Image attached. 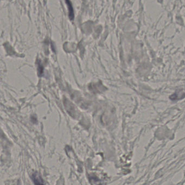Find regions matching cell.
<instances>
[{"label": "cell", "instance_id": "cell-1", "mask_svg": "<svg viewBox=\"0 0 185 185\" xmlns=\"http://www.w3.org/2000/svg\"><path fill=\"white\" fill-rule=\"evenodd\" d=\"M31 178L35 185H45L42 177L39 173H34L32 175Z\"/></svg>", "mask_w": 185, "mask_h": 185}, {"label": "cell", "instance_id": "cell-3", "mask_svg": "<svg viewBox=\"0 0 185 185\" xmlns=\"http://www.w3.org/2000/svg\"><path fill=\"white\" fill-rule=\"evenodd\" d=\"M66 2L67 3L68 7V11H69V17L72 20L74 18V12H73V9L72 7L71 3L70 1H66Z\"/></svg>", "mask_w": 185, "mask_h": 185}, {"label": "cell", "instance_id": "cell-2", "mask_svg": "<svg viewBox=\"0 0 185 185\" xmlns=\"http://www.w3.org/2000/svg\"><path fill=\"white\" fill-rule=\"evenodd\" d=\"M185 97V91L183 90H180L179 91H177L170 97V99L173 101L179 100L184 98Z\"/></svg>", "mask_w": 185, "mask_h": 185}]
</instances>
